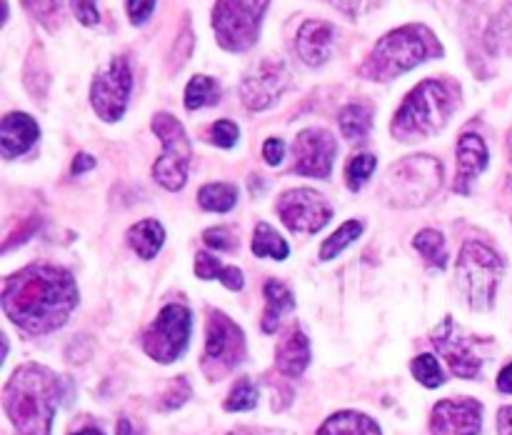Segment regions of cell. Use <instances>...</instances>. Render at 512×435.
Returning <instances> with one entry per match:
<instances>
[{
  "label": "cell",
  "mask_w": 512,
  "mask_h": 435,
  "mask_svg": "<svg viewBox=\"0 0 512 435\" xmlns=\"http://www.w3.org/2000/svg\"><path fill=\"white\" fill-rule=\"evenodd\" d=\"M375 165L378 158L373 153H358L350 158L348 168H345V180H348L350 190H360L370 180V175L375 173Z\"/></svg>",
  "instance_id": "obj_31"
},
{
  "label": "cell",
  "mask_w": 512,
  "mask_h": 435,
  "mask_svg": "<svg viewBox=\"0 0 512 435\" xmlns=\"http://www.w3.org/2000/svg\"><path fill=\"white\" fill-rule=\"evenodd\" d=\"M245 358V335L225 313H210L208 340H205L203 370L210 380L233 373Z\"/></svg>",
  "instance_id": "obj_9"
},
{
  "label": "cell",
  "mask_w": 512,
  "mask_h": 435,
  "mask_svg": "<svg viewBox=\"0 0 512 435\" xmlns=\"http://www.w3.org/2000/svg\"><path fill=\"white\" fill-rule=\"evenodd\" d=\"M335 45V28L325 20H308L300 25L295 48L308 65H323L330 58Z\"/></svg>",
  "instance_id": "obj_18"
},
{
  "label": "cell",
  "mask_w": 512,
  "mask_h": 435,
  "mask_svg": "<svg viewBox=\"0 0 512 435\" xmlns=\"http://www.w3.org/2000/svg\"><path fill=\"white\" fill-rule=\"evenodd\" d=\"M220 98V85L218 80L210 75H195L190 78L188 88H185V108L198 110L205 105H213Z\"/></svg>",
  "instance_id": "obj_28"
},
{
  "label": "cell",
  "mask_w": 512,
  "mask_h": 435,
  "mask_svg": "<svg viewBox=\"0 0 512 435\" xmlns=\"http://www.w3.org/2000/svg\"><path fill=\"white\" fill-rule=\"evenodd\" d=\"M295 173L308 178H328L335 160V138L328 130L308 128L293 143Z\"/></svg>",
  "instance_id": "obj_14"
},
{
  "label": "cell",
  "mask_w": 512,
  "mask_h": 435,
  "mask_svg": "<svg viewBox=\"0 0 512 435\" xmlns=\"http://www.w3.org/2000/svg\"><path fill=\"white\" fill-rule=\"evenodd\" d=\"M508 150H510V160H512V133H510V138H508Z\"/></svg>",
  "instance_id": "obj_48"
},
{
  "label": "cell",
  "mask_w": 512,
  "mask_h": 435,
  "mask_svg": "<svg viewBox=\"0 0 512 435\" xmlns=\"http://www.w3.org/2000/svg\"><path fill=\"white\" fill-rule=\"evenodd\" d=\"M23 3H25V8L35 15V18H40L43 23H48V25H50V20L58 18L60 15V0H23Z\"/></svg>",
  "instance_id": "obj_37"
},
{
  "label": "cell",
  "mask_w": 512,
  "mask_h": 435,
  "mask_svg": "<svg viewBox=\"0 0 512 435\" xmlns=\"http://www.w3.org/2000/svg\"><path fill=\"white\" fill-rule=\"evenodd\" d=\"M235 203H238V190L228 183H210L198 193V205L210 213H228Z\"/></svg>",
  "instance_id": "obj_27"
},
{
  "label": "cell",
  "mask_w": 512,
  "mask_h": 435,
  "mask_svg": "<svg viewBox=\"0 0 512 435\" xmlns=\"http://www.w3.org/2000/svg\"><path fill=\"white\" fill-rule=\"evenodd\" d=\"M413 375L415 380H420V383L425 385V388H438V385H443L445 380L438 358L430 353L418 355V358L413 360Z\"/></svg>",
  "instance_id": "obj_32"
},
{
  "label": "cell",
  "mask_w": 512,
  "mask_h": 435,
  "mask_svg": "<svg viewBox=\"0 0 512 435\" xmlns=\"http://www.w3.org/2000/svg\"><path fill=\"white\" fill-rule=\"evenodd\" d=\"M63 383L50 368L38 363L20 365L5 385L3 405L18 435H50Z\"/></svg>",
  "instance_id": "obj_2"
},
{
  "label": "cell",
  "mask_w": 512,
  "mask_h": 435,
  "mask_svg": "<svg viewBox=\"0 0 512 435\" xmlns=\"http://www.w3.org/2000/svg\"><path fill=\"white\" fill-rule=\"evenodd\" d=\"M500 275H503V260L495 250H490L483 243H475V240L465 243L463 253L458 258V283L465 290L470 308H493Z\"/></svg>",
  "instance_id": "obj_6"
},
{
  "label": "cell",
  "mask_w": 512,
  "mask_h": 435,
  "mask_svg": "<svg viewBox=\"0 0 512 435\" xmlns=\"http://www.w3.org/2000/svg\"><path fill=\"white\" fill-rule=\"evenodd\" d=\"M498 433L512 435V405H508V408H503L498 413Z\"/></svg>",
  "instance_id": "obj_42"
},
{
  "label": "cell",
  "mask_w": 512,
  "mask_h": 435,
  "mask_svg": "<svg viewBox=\"0 0 512 435\" xmlns=\"http://www.w3.org/2000/svg\"><path fill=\"white\" fill-rule=\"evenodd\" d=\"M433 33L420 25L390 30L375 43L373 53L363 63V75L370 80H390L400 73H408L415 65L438 53Z\"/></svg>",
  "instance_id": "obj_4"
},
{
  "label": "cell",
  "mask_w": 512,
  "mask_h": 435,
  "mask_svg": "<svg viewBox=\"0 0 512 435\" xmlns=\"http://www.w3.org/2000/svg\"><path fill=\"white\" fill-rule=\"evenodd\" d=\"M458 90L445 80H423L403 100L393 118V133L398 138H425L435 135L453 115Z\"/></svg>",
  "instance_id": "obj_3"
},
{
  "label": "cell",
  "mask_w": 512,
  "mask_h": 435,
  "mask_svg": "<svg viewBox=\"0 0 512 435\" xmlns=\"http://www.w3.org/2000/svg\"><path fill=\"white\" fill-rule=\"evenodd\" d=\"M193 315L185 305H165L143 335V348L158 363H173L188 348Z\"/></svg>",
  "instance_id": "obj_10"
},
{
  "label": "cell",
  "mask_w": 512,
  "mask_h": 435,
  "mask_svg": "<svg viewBox=\"0 0 512 435\" xmlns=\"http://www.w3.org/2000/svg\"><path fill=\"white\" fill-rule=\"evenodd\" d=\"M288 85V68L280 60H265L240 83V98L248 110H265L280 98Z\"/></svg>",
  "instance_id": "obj_16"
},
{
  "label": "cell",
  "mask_w": 512,
  "mask_h": 435,
  "mask_svg": "<svg viewBox=\"0 0 512 435\" xmlns=\"http://www.w3.org/2000/svg\"><path fill=\"white\" fill-rule=\"evenodd\" d=\"M360 233H363V225H360L358 220H348V223H343L323 243V248H320V258H323V260H333L335 255L343 253V250L348 248V245L353 243V240H358Z\"/></svg>",
  "instance_id": "obj_30"
},
{
  "label": "cell",
  "mask_w": 512,
  "mask_h": 435,
  "mask_svg": "<svg viewBox=\"0 0 512 435\" xmlns=\"http://www.w3.org/2000/svg\"><path fill=\"white\" fill-rule=\"evenodd\" d=\"M93 168H95V158H93V155H88V153H78V155H75V160H73V173L75 175L85 173V170H93Z\"/></svg>",
  "instance_id": "obj_41"
},
{
  "label": "cell",
  "mask_w": 512,
  "mask_h": 435,
  "mask_svg": "<svg viewBox=\"0 0 512 435\" xmlns=\"http://www.w3.org/2000/svg\"><path fill=\"white\" fill-rule=\"evenodd\" d=\"M318 435H383L378 423L368 418L365 413H355V410H343L335 413L320 425Z\"/></svg>",
  "instance_id": "obj_21"
},
{
  "label": "cell",
  "mask_w": 512,
  "mask_h": 435,
  "mask_svg": "<svg viewBox=\"0 0 512 435\" xmlns=\"http://www.w3.org/2000/svg\"><path fill=\"white\" fill-rule=\"evenodd\" d=\"M230 435H255V433H248V430H238V433H230Z\"/></svg>",
  "instance_id": "obj_47"
},
{
  "label": "cell",
  "mask_w": 512,
  "mask_h": 435,
  "mask_svg": "<svg viewBox=\"0 0 512 435\" xmlns=\"http://www.w3.org/2000/svg\"><path fill=\"white\" fill-rule=\"evenodd\" d=\"M73 435H105V433L98 428H85V430H78V433H73Z\"/></svg>",
  "instance_id": "obj_46"
},
{
  "label": "cell",
  "mask_w": 512,
  "mask_h": 435,
  "mask_svg": "<svg viewBox=\"0 0 512 435\" xmlns=\"http://www.w3.org/2000/svg\"><path fill=\"white\" fill-rule=\"evenodd\" d=\"M118 435H135L133 425H130L128 418H120L118 420Z\"/></svg>",
  "instance_id": "obj_45"
},
{
  "label": "cell",
  "mask_w": 512,
  "mask_h": 435,
  "mask_svg": "<svg viewBox=\"0 0 512 435\" xmlns=\"http://www.w3.org/2000/svg\"><path fill=\"white\" fill-rule=\"evenodd\" d=\"M413 245L415 250L423 253V258L428 260L433 268L443 270L445 265H448V245H445L443 233H438V230H420V233L415 235Z\"/></svg>",
  "instance_id": "obj_29"
},
{
  "label": "cell",
  "mask_w": 512,
  "mask_h": 435,
  "mask_svg": "<svg viewBox=\"0 0 512 435\" xmlns=\"http://www.w3.org/2000/svg\"><path fill=\"white\" fill-rule=\"evenodd\" d=\"M38 135V123L28 113H8L0 120V150H3L5 158L28 153Z\"/></svg>",
  "instance_id": "obj_19"
},
{
  "label": "cell",
  "mask_w": 512,
  "mask_h": 435,
  "mask_svg": "<svg viewBox=\"0 0 512 435\" xmlns=\"http://www.w3.org/2000/svg\"><path fill=\"white\" fill-rule=\"evenodd\" d=\"M158 0H128V18L133 25L148 23Z\"/></svg>",
  "instance_id": "obj_39"
},
{
  "label": "cell",
  "mask_w": 512,
  "mask_h": 435,
  "mask_svg": "<svg viewBox=\"0 0 512 435\" xmlns=\"http://www.w3.org/2000/svg\"><path fill=\"white\" fill-rule=\"evenodd\" d=\"M188 398H190L188 380L178 378V380H173V383H170L168 390H165V395H163V400H160V405H163V410H178L180 405H183Z\"/></svg>",
  "instance_id": "obj_36"
},
{
  "label": "cell",
  "mask_w": 512,
  "mask_h": 435,
  "mask_svg": "<svg viewBox=\"0 0 512 435\" xmlns=\"http://www.w3.org/2000/svg\"><path fill=\"white\" fill-rule=\"evenodd\" d=\"M270 0H215L213 28L220 48L240 53L255 45Z\"/></svg>",
  "instance_id": "obj_7"
},
{
  "label": "cell",
  "mask_w": 512,
  "mask_h": 435,
  "mask_svg": "<svg viewBox=\"0 0 512 435\" xmlns=\"http://www.w3.org/2000/svg\"><path fill=\"white\" fill-rule=\"evenodd\" d=\"M310 363V343L300 328H293L278 345V355H275V365H278L280 375L285 378H298L305 373Z\"/></svg>",
  "instance_id": "obj_20"
},
{
  "label": "cell",
  "mask_w": 512,
  "mask_h": 435,
  "mask_svg": "<svg viewBox=\"0 0 512 435\" xmlns=\"http://www.w3.org/2000/svg\"><path fill=\"white\" fill-rule=\"evenodd\" d=\"M488 145L478 133H465L458 140V178L455 193H470V183L488 168Z\"/></svg>",
  "instance_id": "obj_17"
},
{
  "label": "cell",
  "mask_w": 512,
  "mask_h": 435,
  "mask_svg": "<svg viewBox=\"0 0 512 435\" xmlns=\"http://www.w3.org/2000/svg\"><path fill=\"white\" fill-rule=\"evenodd\" d=\"M205 245L208 248L220 250V253H233V250L240 248V238L233 228L223 225V228H208L203 235Z\"/></svg>",
  "instance_id": "obj_34"
},
{
  "label": "cell",
  "mask_w": 512,
  "mask_h": 435,
  "mask_svg": "<svg viewBox=\"0 0 512 435\" xmlns=\"http://www.w3.org/2000/svg\"><path fill=\"white\" fill-rule=\"evenodd\" d=\"M128 243L140 258L150 260L160 253L165 243V230L158 220H140L138 225L128 230Z\"/></svg>",
  "instance_id": "obj_23"
},
{
  "label": "cell",
  "mask_w": 512,
  "mask_h": 435,
  "mask_svg": "<svg viewBox=\"0 0 512 435\" xmlns=\"http://www.w3.org/2000/svg\"><path fill=\"white\" fill-rule=\"evenodd\" d=\"M78 303L75 280L53 265H30L3 285V310L28 335H45L65 325Z\"/></svg>",
  "instance_id": "obj_1"
},
{
  "label": "cell",
  "mask_w": 512,
  "mask_h": 435,
  "mask_svg": "<svg viewBox=\"0 0 512 435\" xmlns=\"http://www.w3.org/2000/svg\"><path fill=\"white\" fill-rule=\"evenodd\" d=\"M340 130L348 140L365 138L373 128V108L365 100H355V103H348L338 115Z\"/></svg>",
  "instance_id": "obj_25"
},
{
  "label": "cell",
  "mask_w": 512,
  "mask_h": 435,
  "mask_svg": "<svg viewBox=\"0 0 512 435\" xmlns=\"http://www.w3.org/2000/svg\"><path fill=\"white\" fill-rule=\"evenodd\" d=\"M130 90H133V73L125 58H113L103 73L93 78V88H90V103H93L95 113L108 123L123 118L125 108H128Z\"/></svg>",
  "instance_id": "obj_11"
},
{
  "label": "cell",
  "mask_w": 512,
  "mask_h": 435,
  "mask_svg": "<svg viewBox=\"0 0 512 435\" xmlns=\"http://www.w3.org/2000/svg\"><path fill=\"white\" fill-rule=\"evenodd\" d=\"M433 435H478L483 428V405L473 398L440 400L430 418Z\"/></svg>",
  "instance_id": "obj_15"
},
{
  "label": "cell",
  "mask_w": 512,
  "mask_h": 435,
  "mask_svg": "<svg viewBox=\"0 0 512 435\" xmlns=\"http://www.w3.org/2000/svg\"><path fill=\"white\" fill-rule=\"evenodd\" d=\"M330 3H333L335 8L343 10V13H348V15H358L360 10H363L365 0H330Z\"/></svg>",
  "instance_id": "obj_43"
},
{
  "label": "cell",
  "mask_w": 512,
  "mask_h": 435,
  "mask_svg": "<svg viewBox=\"0 0 512 435\" xmlns=\"http://www.w3.org/2000/svg\"><path fill=\"white\" fill-rule=\"evenodd\" d=\"M295 305L293 293L288 285L280 280H268L265 283V315H263V330L265 333H275L280 328V318L290 313Z\"/></svg>",
  "instance_id": "obj_22"
},
{
  "label": "cell",
  "mask_w": 512,
  "mask_h": 435,
  "mask_svg": "<svg viewBox=\"0 0 512 435\" xmlns=\"http://www.w3.org/2000/svg\"><path fill=\"white\" fill-rule=\"evenodd\" d=\"M258 405V388L248 378L238 380L225 400V410H253Z\"/></svg>",
  "instance_id": "obj_33"
},
{
  "label": "cell",
  "mask_w": 512,
  "mask_h": 435,
  "mask_svg": "<svg viewBox=\"0 0 512 435\" xmlns=\"http://www.w3.org/2000/svg\"><path fill=\"white\" fill-rule=\"evenodd\" d=\"M70 8L83 25H95L100 20L98 0H70Z\"/></svg>",
  "instance_id": "obj_38"
},
{
  "label": "cell",
  "mask_w": 512,
  "mask_h": 435,
  "mask_svg": "<svg viewBox=\"0 0 512 435\" xmlns=\"http://www.w3.org/2000/svg\"><path fill=\"white\" fill-rule=\"evenodd\" d=\"M433 343L458 378H478L483 370V358L473 350L475 340H470L453 318H445L443 325L435 328Z\"/></svg>",
  "instance_id": "obj_13"
},
{
  "label": "cell",
  "mask_w": 512,
  "mask_h": 435,
  "mask_svg": "<svg viewBox=\"0 0 512 435\" xmlns=\"http://www.w3.org/2000/svg\"><path fill=\"white\" fill-rule=\"evenodd\" d=\"M263 158L268 165H280L285 158V143L280 138H268L263 145Z\"/></svg>",
  "instance_id": "obj_40"
},
{
  "label": "cell",
  "mask_w": 512,
  "mask_h": 435,
  "mask_svg": "<svg viewBox=\"0 0 512 435\" xmlns=\"http://www.w3.org/2000/svg\"><path fill=\"white\" fill-rule=\"evenodd\" d=\"M253 253L258 258H275V260H285L290 255L288 243L280 238V233H275L268 223H258L255 225V235H253Z\"/></svg>",
  "instance_id": "obj_26"
},
{
  "label": "cell",
  "mask_w": 512,
  "mask_h": 435,
  "mask_svg": "<svg viewBox=\"0 0 512 435\" xmlns=\"http://www.w3.org/2000/svg\"><path fill=\"white\" fill-rule=\"evenodd\" d=\"M208 138L213 140L218 148H233L240 138V130L233 120H218V123L210 125L208 130Z\"/></svg>",
  "instance_id": "obj_35"
},
{
  "label": "cell",
  "mask_w": 512,
  "mask_h": 435,
  "mask_svg": "<svg viewBox=\"0 0 512 435\" xmlns=\"http://www.w3.org/2000/svg\"><path fill=\"white\" fill-rule=\"evenodd\" d=\"M498 388H500V393L512 395V363L505 365L503 373L498 375Z\"/></svg>",
  "instance_id": "obj_44"
},
{
  "label": "cell",
  "mask_w": 512,
  "mask_h": 435,
  "mask_svg": "<svg viewBox=\"0 0 512 435\" xmlns=\"http://www.w3.org/2000/svg\"><path fill=\"white\" fill-rule=\"evenodd\" d=\"M153 130L163 140V155L155 160L153 175L165 190H180L188 183L190 140L185 128L170 113H158L153 118Z\"/></svg>",
  "instance_id": "obj_8"
},
{
  "label": "cell",
  "mask_w": 512,
  "mask_h": 435,
  "mask_svg": "<svg viewBox=\"0 0 512 435\" xmlns=\"http://www.w3.org/2000/svg\"><path fill=\"white\" fill-rule=\"evenodd\" d=\"M195 275L203 280H220L223 285H228L230 290H240L245 285L243 273L238 268H230V265H223L213 253H205L200 250L195 255Z\"/></svg>",
  "instance_id": "obj_24"
},
{
  "label": "cell",
  "mask_w": 512,
  "mask_h": 435,
  "mask_svg": "<svg viewBox=\"0 0 512 435\" xmlns=\"http://www.w3.org/2000/svg\"><path fill=\"white\" fill-rule=\"evenodd\" d=\"M278 215L293 233H318L333 218L328 200L310 188L285 190L278 198Z\"/></svg>",
  "instance_id": "obj_12"
},
{
  "label": "cell",
  "mask_w": 512,
  "mask_h": 435,
  "mask_svg": "<svg viewBox=\"0 0 512 435\" xmlns=\"http://www.w3.org/2000/svg\"><path fill=\"white\" fill-rule=\"evenodd\" d=\"M443 185V165L430 155H410L388 170L383 195L393 208H420Z\"/></svg>",
  "instance_id": "obj_5"
}]
</instances>
